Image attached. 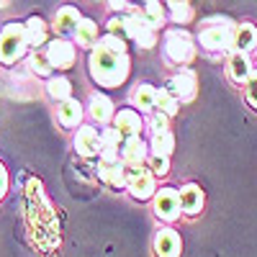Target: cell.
Masks as SVG:
<instances>
[{
    "instance_id": "6da1fadb",
    "label": "cell",
    "mask_w": 257,
    "mask_h": 257,
    "mask_svg": "<svg viewBox=\"0 0 257 257\" xmlns=\"http://www.w3.org/2000/svg\"><path fill=\"white\" fill-rule=\"evenodd\" d=\"M128 70H132V59H128L126 52H113L100 44L90 49L88 72L93 82L100 85V88H118V85H123L128 77Z\"/></svg>"
},
{
    "instance_id": "7a4b0ae2",
    "label": "cell",
    "mask_w": 257,
    "mask_h": 257,
    "mask_svg": "<svg viewBox=\"0 0 257 257\" xmlns=\"http://www.w3.org/2000/svg\"><path fill=\"white\" fill-rule=\"evenodd\" d=\"M234 26L229 18H211L201 29L198 41L206 52H226L234 47Z\"/></svg>"
},
{
    "instance_id": "3957f363",
    "label": "cell",
    "mask_w": 257,
    "mask_h": 257,
    "mask_svg": "<svg viewBox=\"0 0 257 257\" xmlns=\"http://www.w3.org/2000/svg\"><path fill=\"white\" fill-rule=\"evenodd\" d=\"M29 52V41H26V29L24 24H6L0 31V64H16L18 59H24Z\"/></svg>"
},
{
    "instance_id": "277c9868",
    "label": "cell",
    "mask_w": 257,
    "mask_h": 257,
    "mask_svg": "<svg viewBox=\"0 0 257 257\" xmlns=\"http://www.w3.org/2000/svg\"><path fill=\"white\" fill-rule=\"evenodd\" d=\"M162 54L173 64H188L196 57V41L185 29H173L162 39Z\"/></svg>"
},
{
    "instance_id": "5b68a950",
    "label": "cell",
    "mask_w": 257,
    "mask_h": 257,
    "mask_svg": "<svg viewBox=\"0 0 257 257\" xmlns=\"http://www.w3.org/2000/svg\"><path fill=\"white\" fill-rule=\"evenodd\" d=\"M155 173L149 170V165H132L126 167V188L128 193H132L134 201H149L155 198L157 193V183H155Z\"/></svg>"
},
{
    "instance_id": "8992f818",
    "label": "cell",
    "mask_w": 257,
    "mask_h": 257,
    "mask_svg": "<svg viewBox=\"0 0 257 257\" xmlns=\"http://www.w3.org/2000/svg\"><path fill=\"white\" fill-rule=\"evenodd\" d=\"M123 24H126V39H134L142 49H152L157 44V31L144 18V13L132 11L128 16H123Z\"/></svg>"
},
{
    "instance_id": "52a82bcc",
    "label": "cell",
    "mask_w": 257,
    "mask_h": 257,
    "mask_svg": "<svg viewBox=\"0 0 257 257\" xmlns=\"http://www.w3.org/2000/svg\"><path fill=\"white\" fill-rule=\"evenodd\" d=\"M180 193L175 188H162L155 193V216L160 221H167V224H173L180 219Z\"/></svg>"
},
{
    "instance_id": "ba28073f",
    "label": "cell",
    "mask_w": 257,
    "mask_h": 257,
    "mask_svg": "<svg viewBox=\"0 0 257 257\" xmlns=\"http://www.w3.org/2000/svg\"><path fill=\"white\" fill-rule=\"evenodd\" d=\"M75 149H77V155L85 157V160L100 157V152H103L100 132H98L95 126H80L77 134H75Z\"/></svg>"
},
{
    "instance_id": "9c48e42d",
    "label": "cell",
    "mask_w": 257,
    "mask_h": 257,
    "mask_svg": "<svg viewBox=\"0 0 257 257\" xmlns=\"http://www.w3.org/2000/svg\"><path fill=\"white\" fill-rule=\"evenodd\" d=\"M165 88L178 98V103H188L196 98V90H198V80H196V72L193 70H180L178 75L170 77V82Z\"/></svg>"
},
{
    "instance_id": "30bf717a",
    "label": "cell",
    "mask_w": 257,
    "mask_h": 257,
    "mask_svg": "<svg viewBox=\"0 0 257 257\" xmlns=\"http://www.w3.org/2000/svg\"><path fill=\"white\" fill-rule=\"evenodd\" d=\"M44 54L52 62L54 70H70L72 64H75V57H77L75 47L70 44L67 39H52L49 44H47V52Z\"/></svg>"
},
{
    "instance_id": "8fae6325",
    "label": "cell",
    "mask_w": 257,
    "mask_h": 257,
    "mask_svg": "<svg viewBox=\"0 0 257 257\" xmlns=\"http://www.w3.org/2000/svg\"><path fill=\"white\" fill-rule=\"evenodd\" d=\"M113 126L123 134V139H132V137H139L142 128H144V118L137 108H121L116 116H113Z\"/></svg>"
},
{
    "instance_id": "7c38bea8",
    "label": "cell",
    "mask_w": 257,
    "mask_h": 257,
    "mask_svg": "<svg viewBox=\"0 0 257 257\" xmlns=\"http://www.w3.org/2000/svg\"><path fill=\"white\" fill-rule=\"evenodd\" d=\"M183 242L175 229H160L155 237V254L157 257H180Z\"/></svg>"
},
{
    "instance_id": "4fadbf2b",
    "label": "cell",
    "mask_w": 257,
    "mask_h": 257,
    "mask_svg": "<svg viewBox=\"0 0 257 257\" xmlns=\"http://www.w3.org/2000/svg\"><path fill=\"white\" fill-rule=\"evenodd\" d=\"M149 157V147L142 137H132V139H123L121 144V162L126 167H132V165H144Z\"/></svg>"
},
{
    "instance_id": "5bb4252c",
    "label": "cell",
    "mask_w": 257,
    "mask_h": 257,
    "mask_svg": "<svg viewBox=\"0 0 257 257\" xmlns=\"http://www.w3.org/2000/svg\"><path fill=\"white\" fill-rule=\"evenodd\" d=\"M88 116H90L95 123L105 126L108 121H113V116H116L113 100H111L108 95H103V93H93V95H90V103H88Z\"/></svg>"
},
{
    "instance_id": "9a60e30c",
    "label": "cell",
    "mask_w": 257,
    "mask_h": 257,
    "mask_svg": "<svg viewBox=\"0 0 257 257\" xmlns=\"http://www.w3.org/2000/svg\"><path fill=\"white\" fill-rule=\"evenodd\" d=\"M80 21H82V16H80V11H77L75 6H64V8H59L57 16H54V31H57L62 39H64V36H75Z\"/></svg>"
},
{
    "instance_id": "2e32d148",
    "label": "cell",
    "mask_w": 257,
    "mask_h": 257,
    "mask_svg": "<svg viewBox=\"0 0 257 257\" xmlns=\"http://www.w3.org/2000/svg\"><path fill=\"white\" fill-rule=\"evenodd\" d=\"M252 72H254V70H252V62H249V57H247V54L234 52V54L229 57V62H226V75H229V80H231V82L244 85V82L249 80V75H252Z\"/></svg>"
},
{
    "instance_id": "e0dca14e",
    "label": "cell",
    "mask_w": 257,
    "mask_h": 257,
    "mask_svg": "<svg viewBox=\"0 0 257 257\" xmlns=\"http://www.w3.org/2000/svg\"><path fill=\"white\" fill-rule=\"evenodd\" d=\"M257 47V29L249 21H242V24L234 26V52H242V54H249L252 49Z\"/></svg>"
},
{
    "instance_id": "ac0fdd59",
    "label": "cell",
    "mask_w": 257,
    "mask_h": 257,
    "mask_svg": "<svg viewBox=\"0 0 257 257\" xmlns=\"http://www.w3.org/2000/svg\"><path fill=\"white\" fill-rule=\"evenodd\" d=\"M178 193H180V208H183V213H188V216L201 213V208H203V190H201V185L188 183Z\"/></svg>"
},
{
    "instance_id": "d6986e66",
    "label": "cell",
    "mask_w": 257,
    "mask_h": 257,
    "mask_svg": "<svg viewBox=\"0 0 257 257\" xmlns=\"http://www.w3.org/2000/svg\"><path fill=\"white\" fill-rule=\"evenodd\" d=\"M132 105L139 108V113H155V103H157V88H152L149 82H142L132 90Z\"/></svg>"
},
{
    "instance_id": "ffe728a7",
    "label": "cell",
    "mask_w": 257,
    "mask_h": 257,
    "mask_svg": "<svg viewBox=\"0 0 257 257\" xmlns=\"http://www.w3.org/2000/svg\"><path fill=\"white\" fill-rule=\"evenodd\" d=\"M98 178L111 190H121V188H126V165L123 162H113V165L98 162Z\"/></svg>"
},
{
    "instance_id": "44dd1931",
    "label": "cell",
    "mask_w": 257,
    "mask_h": 257,
    "mask_svg": "<svg viewBox=\"0 0 257 257\" xmlns=\"http://www.w3.org/2000/svg\"><path fill=\"white\" fill-rule=\"evenodd\" d=\"M57 116H59V123H62L64 128H75V126H80V121H82L85 111H82L80 100L70 98V100L59 103V108H57Z\"/></svg>"
},
{
    "instance_id": "7402d4cb",
    "label": "cell",
    "mask_w": 257,
    "mask_h": 257,
    "mask_svg": "<svg viewBox=\"0 0 257 257\" xmlns=\"http://www.w3.org/2000/svg\"><path fill=\"white\" fill-rule=\"evenodd\" d=\"M75 41H77V47H82V49H93L98 44V24L93 18H82L80 21V26L75 31Z\"/></svg>"
},
{
    "instance_id": "603a6c76",
    "label": "cell",
    "mask_w": 257,
    "mask_h": 257,
    "mask_svg": "<svg viewBox=\"0 0 257 257\" xmlns=\"http://www.w3.org/2000/svg\"><path fill=\"white\" fill-rule=\"evenodd\" d=\"M24 29H26V41H29V47H41V44H47V24H44V18H39V16H31L26 24H24Z\"/></svg>"
},
{
    "instance_id": "cb8c5ba5",
    "label": "cell",
    "mask_w": 257,
    "mask_h": 257,
    "mask_svg": "<svg viewBox=\"0 0 257 257\" xmlns=\"http://www.w3.org/2000/svg\"><path fill=\"white\" fill-rule=\"evenodd\" d=\"M47 93L52 100L57 103H64V100H70L72 98V82L67 77H49L47 82Z\"/></svg>"
},
{
    "instance_id": "d4e9b609",
    "label": "cell",
    "mask_w": 257,
    "mask_h": 257,
    "mask_svg": "<svg viewBox=\"0 0 257 257\" xmlns=\"http://www.w3.org/2000/svg\"><path fill=\"white\" fill-rule=\"evenodd\" d=\"M167 18L173 21V24H178V26H185V24H190L193 21V8H190V3L188 0H175V3H167Z\"/></svg>"
},
{
    "instance_id": "484cf974",
    "label": "cell",
    "mask_w": 257,
    "mask_h": 257,
    "mask_svg": "<svg viewBox=\"0 0 257 257\" xmlns=\"http://www.w3.org/2000/svg\"><path fill=\"white\" fill-rule=\"evenodd\" d=\"M29 70L36 75V77H54L52 72H54V67H52V62L47 59V54L44 52H31L29 54Z\"/></svg>"
},
{
    "instance_id": "4316f807",
    "label": "cell",
    "mask_w": 257,
    "mask_h": 257,
    "mask_svg": "<svg viewBox=\"0 0 257 257\" xmlns=\"http://www.w3.org/2000/svg\"><path fill=\"white\" fill-rule=\"evenodd\" d=\"M178 108H180L178 98H175L173 93H170L167 88H160V90H157V103H155V111H160V113H165V116L173 118V116L178 113Z\"/></svg>"
},
{
    "instance_id": "83f0119b",
    "label": "cell",
    "mask_w": 257,
    "mask_h": 257,
    "mask_svg": "<svg viewBox=\"0 0 257 257\" xmlns=\"http://www.w3.org/2000/svg\"><path fill=\"white\" fill-rule=\"evenodd\" d=\"M149 149H152L155 155H165L170 157L175 149V137L173 132H160V134H152V144H149Z\"/></svg>"
},
{
    "instance_id": "f1b7e54d",
    "label": "cell",
    "mask_w": 257,
    "mask_h": 257,
    "mask_svg": "<svg viewBox=\"0 0 257 257\" xmlns=\"http://www.w3.org/2000/svg\"><path fill=\"white\" fill-rule=\"evenodd\" d=\"M142 13H144V18H147L155 29H157V26H162L165 21H167V11H165V6L160 3V0H147Z\"/></svg>"
},
{
    "instance_id": "f546056e",
    "label": "cell",
    "mask_w": 257,
    "mask_h": 257,
    "mask_svg": "<svg viewBox=\"0 0 257 257\" xmlns=\"http://www.w3.org/2000/svg\"><path fill=\"white\" fill-rule=\"evenodd\" d=\"M147 165H149V170H152L155 175H160V178H165V175L170 173V157H165V155H155V152H149Z\"/></svg>"
},
{
    "instance_id": "4dcf8cb0",
    "label": "cell",
    "mask_w": 257,
    "mask_h": 257,
    "mask_svg": "<svg viewBox=\"0 0 257 257\" xmlns=\"http://www.w3.org/2000/svg\"><path fill=\"white\" fill-rule=\"evenodd\" d=\"M100 139H103V147H116V149H121V144H123V134L118 132L116 126H113V128H100Z\"/></svg>"
},
{
    "instance_id": "1f68e13d",
    "label": "cell",
    "mask_w": 257,
    "mask_h": 257,
    "mask_svg": "<svg viewBox=\"0 0 257 257\" xmlns=\"http://www.w3.org/2000/svg\"><path fill=\"white\" fill-rule=\"evenodd\" d=\"M244 98H247V103H249V108H254L257 111V70L249 75V80L244 82Z\"/></svg>"
},
{
    "instance_id": "d6a6232c",
    "label": "cell",
    "mask_w": 257,
    "mask_h": 257,
    "mask_svg": "<svg viewBox=\"0 0 257 257\" xmlns=\"http://www.w3.org/2000/svg\"><path fill=\"white\" fill-rule=\"evenodd\" d=\"M149 128H152V134H160V132H170V116L155 111L149 116Z\"/></svg>"
},
{
    "instance_id": "836d02e7",
    "label": "cell",
    "mask_w": 257,
    "mask_h": 257,
    "mask_svg": "<svg viewBox=\"0 0 257 257\" xmlns=\"http://www.w3.org/2000/svg\"><path fill=\"white\" fill-rule=\"evenodd\" d=\"M98 44L105 49H113V52H126V41L121 36H113V34H105L103 39H98Z\"/></svg>"
},
{
    "instance_id": "e575fe53",
    "label": "cell",
    "mask_w": 257,
    "mask_h": 257,
    "mask_svg": "<svg viewBox=\"0 0 257 257\" xmlns=\"http://www.w3.org/2000/svg\"><path fill=\"white\" fill-rule=\"evenodd\" d=\"M105 29H108V34H113V36H121V39H126V24H123V16H113L108 24H105Z\"/></svg>"
},
{
    "instance_id": "d590c367",
    "label": "cell",
    "mask_w": 257,
    "mask_h": 257,
    "mask_svg": "<svg viewBox=\"0 0 257 257\" xmlns=\"http://www.w3.org/2000/svg\"><path fill=\"white\" fill-rule=\"evenodd\" d=\"M6 193H8V170H6L3 162H0V201H3Z\"/></svg>"
},
{
    "instance_id": "8d00e7d4",
    "label": "cell",
    "mask_w": 257,
    "mask_h": 257,
    "mask_svg": "<svg viewBox=\"0 0 257 257\" xmlns=\"http://www.w3.org/2000/svg\"><path fill=\"white\" fill-rule=\"evenodd\" d=\"M108 8L123 13V11H128V0H108Z\"/></svg>"
},
{
    "instance_id": "74e56055",
    "label": "cell",
    "mask_w": 257,
    "mask_h": 257,
    "mask_svg": "<svg viewBox=\"0 0 257 257\" xmlns=\"http://www.w3.org/2000/svg\"><path fill=\"white\" fill-rule=\"evenodd\" d=\"M167 3H175V0H167Z\"/></svg>"
}]
</instances>
